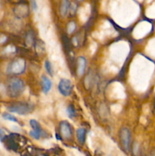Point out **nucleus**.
Wrapping results in <instances>:
<instances>
[{"label":"nucleus","mask_w":155,"mask_h":156,"mask_svg":"<svg viewBox=\"0 0 155 156\" xmlns=\"http://www.w3.org/2000/svg\"><path fill=\"white\" fill-rule=\"evenodd\" d=\"M24 88V83L21 79L13 78L8 82L7 92L10 97L17 98L21 94Z\"/></svg>","instance_id":"f257e3e1"},{"label":"nucleus","mask_w":155,"mask_h":156,"mask_svg":"<svg viewBox=\"0 0 155 156\" xmlns=\"http://www.w3.org/2000/svg\"><path fill=\"white\" fill-rule=\"evenodd\" d=\"M8 110L11 113H16L19 115H27L33 111V106L29 103H17L8 107Z\"/></svg>","instance_id":"f03ea898"},{"label":"nucleus","mask_w":155,"mask_h":156,"mask_svg":"<svg viewBox=\"0 0 155 156\" xmlns=\"http://www.w3.org/2000/svg\"><path fill=\"white\" fill-rule=\"evenodd\" d=\"M120 140L122 146L126 152H129L131 148V141H132V133L128 128H122L119 133Z\"/></svg>","instance_id":"7ed1b4c3"},{"label":"nucleus","mask_w":155,"mask_h":156,"mask_svg":"<svg viewBox=\"0 0 155 156\" xmlns=\"http://www.w3.org/2000/svg\"><path fill=\"white\" fill-rule=\"evenodd\" d=\"M72 84L71 82L68 79H62L59 82L58 85V90L62 95L69 96L72 91Z\"/></svg>","instance_id":"20e7f679"},{"label":"nucleus","mask_w":155,"mask_h":156,"mask_svg":"<svg viewBox=\"0 0 155 156\" xmlns=\"http://www.w3.org/2000/svg\"><path fill=\"white\" fill-rule=\"evenodd\" d=\"M30 126L32 127V130L30 132V135L32 138L35 139V140H39L40 138L41 133H42V129L36 120H31L30 121Z\"/></svg>","instance_id":"39448f33"},{"label":"nucleus","mask_w":155,"mask_h":156,"mask_svg":"<svg viewBox=\"0 0 155 156\" xmlns=\"http://www.w3.org/2000/svg\"><path fill=\"white\" fill-rule=\"evenodd\" d=\"M60 133L65 139H69L72 136V128L66 121H62L59 125Z\"/></svg>","instance_id":"423d86ee"},{"label":"nucleus","mask_w":155,"mask_h":156,"mask_svg":"<svg viewBox=\"0 0 155 156\" xmlns=\"http://www.w3.org/2000/svg\"><path fill=\"white\" fill-rule=\"evenodd\" d=\"M41 82H42L43 92L44 94H48L52 88V85H53L52 81L47 76H43L41 78Z\"/></svg>","instance_id":"0eeeda50"},{"label":"nucleus","mask_w":155,"mask_h":156,"mask_svg":"<svg viewBox=\"0 0 155 156\" xmlns=\"http://www.w3.org/2000/svg\"><path fill=\"white\" fill-rule=\"evenodd\" d=\"M86 59H84L82 56H80V57L78 59V74L79 76H81L85 71V69H86Z\"/></svg>","instance_id":"6e6552de"},{"label":"nucleus","mask_w":155,"mask_h":156,"mask_svg":"<svg viewBox=\"0 0 155 156\" xmlns=\"http://www.w3.org/2000/svg\"><path fill=\"white\" fill-rule=\"evenodd\" d=\"M70 1L69 0H62L60 5V14L62 17H65L68 13L70 8Z\"/></svg>","instance_id":"1a4fd4ad"},{"label":"nucleus","mask_w":155,"mask_h":156,"mask_svg":"<svg viewBox=\"0 0 155 156\" xmlns=\"http://www.w3.org/2000/svg\"><path fill=\"white\" fill-rule=\"evenodd\" d=\"M77 138L81 144H84L86 140V130L84 128H79L77 130Z\"/></svg>","instance_id":"9d476101"},{"label":"nucleus","mask_w":155,"mask_h":156,"mask_svg":"<svg viewBox=\"0 0 155 156\" xmlns=\"http://www.w3.org/2000/svg\"><path fill=\"white\" fill-rule=\"evenodd\" d=\"M66 111H67V114H68V116L69 117V118L73 119L76 117L75 109H74V108L72 106V105H69V106L67 108Z\"/></svg>","instance_id":"9b49d317"},{"label":"nucleus","mask_w":155,"mask_h":156,"mask_svg":"<svg viewBox=\"0 0 155 156\" xmlns=\"http://www.w3.org/2000/svg\"><path fill=\"white\" fill-rule=\"evenodd\" d=\"M2 117L5 120H9V121L15 122V123H17V122H18V120H17L16 117L14 115H12V114H9V113H5V114H3Z\"/></svg>","instance_id":"f8f14e48"},{"label":"nucleus","mask_w":155,"mask_h":156,"mask_svg":"<svg viewBox=\"0 0 155 156\" xmlns=\"http://www.w3.org/2000/svg\"><path fill=\"white\" fill-rule=\"evenodd\" d=\"M45 69L50 76H53V66H52L51 62H50L49 60L45 61Z\"/></svg>","instance_id":"ddd939ff"},{"label":"nucleus","mask_w":155,"mask_h":156,"mask_svg":"<svg viewBox=\"0 0 155 156\" xmlns=\"http://www.w3.org/2000/svg\"><path fill=\"white\" fill-rule=\"evenodd\" d=\"M5 137V132L2 129H0V141Z\"/></svg>","instance_id":"4468645a"},{"label":"nucleus","mask_w":155,"mask_h":156,"mask_svg":"<svg viewBox=\"0 0 155 156\" xmlns=\"http://www.w3.org/2000/svg\"><path fill=\"white\" fill-rule=\"evenodd\" d=\"M31 3H32V6H33V9H34V10L37 9V5H36V3L35 0H31Z\"/></svg>","instance_id":"2eb2a0df"}]
</instances>
